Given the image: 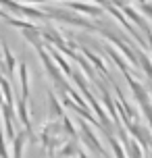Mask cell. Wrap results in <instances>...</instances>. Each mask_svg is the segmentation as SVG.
I'll return each instance as SVG.
<instances>
[{"label":"cell","mask_w":152,"mask_h":158,"mask_svg":"<svg viewBox=\"0 0 152 158\" xmlns=\"http://www.w3.org/2000/svg\"><path fill=\"white\" fill-rule=\"evenodd\" d=\"M48 15V21H58V23H65V25H71V27H79V29H88V31H94L96 25L90 23L86 17L77 15L73 10H65V8H50L46 10Z\"/></svg>","instance_id":"6da1fadb"},{"label":"cell","mask_w":152,"mask_h":158,"mask_svg":"<svg viewBox=\"0 0 152 158\" xmlns=\"http://www.w3.org/2000/svg\"><path fill=\"white\" fill-rule=\"evenodd\" d=\"M77 133L81 135V142L86 143L92 152H96L98 156H104V148H102V143H100V139L96 137V133H94V125H90L88 121L81 118L79 121V131H77Z\"/></svg>","instance_id":"7a4b0ae2"},{"label":"cell","mask_w":152,"mask_h":158,"mask_svg":"<svg viewBox=\"0 0 152 158\" xmlns=\"http://www.w3.org/2000/svg\"><path fill=\"white\" fill-rule=\"evenodd\" d=\"M127 133L131 135L133 142H137V146H140L142 150H150L152 135H150V129H148V127H144V125H140L137 121H133V123L127 125Z\"/></svg>","instance_id":"3957f363"},{"label":"cell","mask_w":152,"mask_h":158,"mask_svg":"<svg viewBox=\"0 0 152 158\" xmlns=\"http://www.w3.org/2000/svg\"><path fill=\"white\" fill-rule=\"evenodd\" d=\"M125 75V79H127V85L131 87V92H133V98H136V102L140 104V106H146V104H152L150 102V94L146 92V87L140 83V81H136V77L131 75V73H123Z\"/></svg>","instance_id":"277c9868"},{"label":"cell","mask_w":152,"mask_h":158,"mask_svg":"<svg viewBox=\"0 0 152 158\" xmlns=\"http://www.w3.org/2000/svg\"><path fill=\"white\" fill-rule=\"evenodd\" d=\"M65 6L73 10V13H83V15H90V17H100L102 15V8L98 4H92V2H81V0H67Z\"/></svg>","instance_id":"5b68a950"},{"label":"cell","mask_w":152,"mask_h":158,"mask_svg":"<svg viewBox=\"0 0 152 158\" xmlns=\"http://www.w3.org/2000/svg\"><path fill=\"white\" fill-rule=\"evenodd\" d=\"M121 13H123V17L127 19L129 23H131V25H137V27H140V29H142L144 33L148 31V29H150V27H148V23H146V19H144L142 15H140V13H137V10H136L133 6H129V4H127V6H123V8H121Z\"/></svg>","instance_id":"8992f818"},{"label":"cell","mask_w":152,"mask_h":158,"mask_svg":"<svg viewBox=\"0 0 152 158\" xmlns=\"http://www.w3.org/2000/svg\"><path fill=\"white\" fill-rule=\"evenodd\" d=\"M48 108H50V121H61V118L65 117L63 104L58 102V98H56V94L52 89L48 92Z\"/></svg>","instance_id":"52a82bcc"},{"label":"cell","mask_w":152,"mask_h":158,"mask_svg":"<svg viewBox=\"0 0 152 158\" xmlns=\"http://www.w3.org/2000/svg\"><path fill=\"white\" fill-rule=\"evenodd\" d=\"M79 143H77V139H67V142L56 150V156L58 158H73V156H79Z\"/></svg>","instance_id":"ba28073f"},{"label":"cell","mask_w":152,"mask_h":158,"mask_svg":"<svg viewBox=\"0 0 152 158\" xmlns=\"http://www.w3.org/2000/svg\"><path fill=\"white\" fill-rule=\"evenodd\" d=\"M21 35H23L29 44H32L36 50H40L42 46H44V42H42V35H40V27L36 25V27H32V29H21Z\"/></svg>","instance_id":"9c48e42d"},{"label":"cell","mask_w":152,"mask_h":158,"mask_svg":"<svg viewBox=\"0 0 152 158\" xmlns=\"http://www.w3.org/2000/svg\"><path fill=\"white\" fill-rule=\"evenodd\" d=\"M19 81H21V94H23V100L27 102L29 100V73H27V64L21 60L19 64Z\"/></svg>","instance_id":"30bf717a"},{"label":"cell","mask_w":152,"mask_h":158,"mask_svg":"<svg viewBox=\"0 0 152 158\" xmlns=\"http://www.w3.org/2000/svg\"><path fill=\"white\" fill-rule=\"evenodd\" d=\"M123 143V148H125V154H127V158H144V150L137 146V142H133L131 137H127Z\"/></svg>","instance_id":"8fae6325"},{"label":"cell","mask_w":152,"mask_h":158,"mask_svg":"<svg viewBox=\"0 0 152 158\" xmlns=\"http://www.w3.org/2000/svg\"><path fill=\"white\" fill-rule=\"evenodd\" d=\"M136 56H137V67L146 73V77H148V79H152V58L146 54V52H142V50H140Z\"/></svg>","instance_id":"7c38bea8"},{"label":"cell","mask_w":152,"mask_h":158,"mask_svg":"<svg viewBox=\"0 0 152 158\" xmlns=\"http://www.w3.org/2000/svg\"><path fill=\"white\" fill-rule=\"evenodd\" d=\"M106 139H108V143H111V150H112V154H115V158H127L125 148H123V143H121V139L117 137V135H108Z\"/></svg>","instance_id":"4fadbf2b"},{"label":"cell","mask_w":152,"mask_h":158,"mask_svg":"<svg viewBox=\"0 0 152 158\" xmlns=\"http://www.w3.org/2000/svg\"><path fill=\"white\" fill-rule=\"evenodd\" d=\"M108 56L115 60V64H117V67H119L123 73H131V67L127 64V60H125L123 56H119V52H117L115 48H108Z\"/></svg>","instance_id":"5bb4252c"},{"label":"cell","mask_w":152,"mask_h":158,"mask_svg":"<svg viewBox=\"0 0 152 158\" xmlns=\"http://www.w3.org/2000/svg\"><path fill=\"white\" fill-rule=\"evenodd\" d=\"M0 8L4 10H11V13H15L19 15V10H21V2H17V0H0Z\"/></svg>","instance_id":"9a60e30c"},{"label":"cell","mask_w":152,"mask_h":158,"mask_svg":"<svg viewBox=\"0 0 152 158\" xmlns=\"http://www.w3.org/2000/svg\"><path fill=\"white\" fill-rule=\"evenodd\" d=\"M140 6H142V10H140V15L142 17H148V19H152V4L150 2H144V4H140Z\"/></svg>","instance_id":"2e32d148"},{"label":"cell","mask_w":152,"mask_h":158,"mask_svg":"<svg viewBox=\"0 0 152 158\" xmlns=\"http://www.w3.org/2000/svg\"><path fill=\"white\" fill-rule=\"evenodd\" d=\"M21 4H32V6H36V4H44V0H19Z\"/></svg>","instance_id":"e0dca14e"},{"label":"cell","mask_w":152,"mask_h":158,"mask_svg":"<svg viewBox=\"0 0 152 158\" xmlns=\"http://www.w3.org/2000/svg\"><path fill=\"white\" fill-rule=\"evenodd\" d=\"M2 102H4V96H2V89H0V106H2Z\"/></svg>","instance_id":"ac0fdd59"},{"label":"cell","mask_w":152,"mask_h":158,"mask_svg":"<svg viewBox=\"0 0 152 158\" xmlns=\"http://www.w3.org/2000/svg\"><path fill=\"white\" fill-rule=\"evenodd\" d=\"M44 2H56V0H44ZM61 2H67V0H61Z\"/></svg>","instance_id":"d6986e66"},{"label":"cell","mask_w":152,"mask_h":158,"mask_svg":"<svg viewBox=\"0 0 152 158\" xmlns=\"http://www.w3.org/2000/svg\"><path fill=\"white\" fill-rule=\"evenodd\" d=\"M137 2H140V4H144V2H148V0H137Z\"/></svg>","instance_id":"ffe728a7"}]
</instances>
